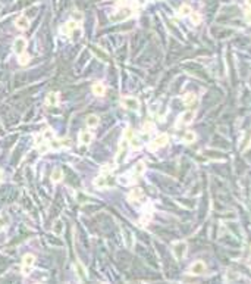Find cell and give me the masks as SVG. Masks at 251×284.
I'll use <instances>...</instances> for the list:
<instances>
[{"mask_svg":"<svg viewBox=\"0 0 251 284\" xmlns=\"http://www.w3.org/2000/svg\"><path fill=\"white\" fill-rule=\"evenodd\" d=\"M91 140H93L91 133H88V131H81V133H79V141H81L82 145L91 143Z\"/></svg>","mask_w":251,"mask_h":284,"instance_id":"30bf717a","label":"cell"},{"mask_svg":"<svg viewBox=\"0 0 251 284\" xmlns=\"http://www.w3.org/2000/svg\"><path fill=\"white\" fill-rule=\"evenodd\" d=\"M62 177H63V172H62V169H54L53 171V175H52V178H53V181H60L62 180Z\"/></svg>","mask_w":251,"mask_h":284,"instance_id":"44dd1931","label":"cell"},{"mask_svg":"<svg viewBox=\"0 0 251 284\" xmlns=\"http://www.w3.org/2000/svg\"><path fill=\"white\" fill-rule=\"evenodd\" d=\"M185 253H187V245H185L183 241L176 243V245L173 246V255H175L176 259H182L183 256H185Z\"/></svg>","mask_w":251,"mask_h":284,"instance_id":"7a4b0ae2","label":"cell"},{"mask_svg":"<svg viewBox=\"0 0 251 284\" xmlns=\"http://www.w3.org/2000/svg\"><path fill=\"white\" fill-rule=\"evenodd\" d=\"M226 278L229 280V281H232V280L238 278V274H233V272H228V274H226Z\"/></svg>","mask_w":251,"mask_h":284,"instance_id":"f546056e","label":"cell"},{"mask_svg":"<svg viewBox=\"0 0 251 284\" xmlns=\"http://www.w3.org/2000/svg\"><path fill=\"white\" fill-rule=\"evenodd\" d=\"M75 270H77V274H78V277H79L81 281H85V280H87V272H85V268L82 266V264L77 262V264H75Z\"/></svg>","mask_w":251,"mask_h":284,"instance_id":"ba28073f","label":"cell"},{"mask_svg":"<svg viewBox=\"0 0 251 284\" xmlns=\"http://www.w3.org/2000/svg\"><path fill=\"white\" fill-rule=\"evenodd\" d=\"M125 241H126V246H128V247H132L134 240H132V236H131L129 231H125Z\"/></svg>","mask_w":251,"mask_h":284,"instance_id":"cb8c5ba5","label":"cell"},{"mask_svg":"<svg viewBox=\"0 0 251 284\" xmlns=\"http://www.w3.org/2000/svg\"><path fill=\"white\" fill-rule=\"evenodd\" d=\"M75 28H77V22H73V21H69V22H66V24H65V25L62 27V28H60V31H62L63 34H71Z\"/></svg>","mask_w":251,"mask_h":284,"instance_id":"9c48e42d","label":"cell"},{"mask_svg":"<svg viewBox=\"0 0 251 284\" xmlns=\"http://www.w3.org/2000/svg\"><path fill=\"white\" fill-rule=\"evenodd\" d=\"M2 177H3V175H2V171H0V180H2Z\"/></svg>","mask_w":251,"mask_h":284,"instance_id":"d590c367","label":"cell"},{"mask_svg":"<svg viewBox=\"0 0 251 284\" xmlns=\"http://www.w3.org/2000/svg\"><path fill=\"white\" fill-rule=\"evenodd\" d=\"M194 140H195V134H194L193 131H187L185 135H183V141L185 143H193Z\"/></svg>","mask_w":251,"mask_h":284,"instance_id":"d6986e66","label":"cell"},{"mask_svg":"<svg viewBox=\"0 0 251 284\" xmlns=\"http://www.w3.org/2000/svg\"><path fill=\"white\" fill-rule=\"evenodd\" d=\"M194 116H195V113H194L193 111H188V112H185L182 116H181V119H179V124H189V122H193V119H194Z\"/></svg>","mask_w":251,"mask_h":284,"instance_id":"52a82bcc","label":"cell"},{"mask_svg":"<svg viewBox=\"0 0 251 284\" xmlns=\"http://www.w3.org/2000/svg\"><path fill=\"white\" fill-rule=\"evenodd\" d=\"M5 225H6L5 218H0V230H3V228H5Z\"/></svg>","mask_w":251,"mask_h":284,"instance_id":"836d02e7","label":"cell"},{"mask_svg":"<svg viewBox=\"0 0 251 284\" xmlns=\"http://www.w3.org/2000/svg\"><path fill=\"white\" fill-rule=\"evenodd\" d=\"M122 102H123V105H125L128 109H134V111L138 109V100L134 99V97H125Z\"/></svg>","mask_w":251,"mask_h":284,"instance_id":"8992f818","label":"cell"},{"mask_svg":"<svg viewBox=\"0 0 251 284\" xmlns=\"http://www.w3.org/2000/svg\"><path fill=\"white\" fill-rule=\"evenodd\" d=\"M168 141H169V137H168L166 134H162V135H159L157 139H154V141L150 145V149H151V150L159 149V147H162V146L166 145Z\"/></svg>","mask_w":251,"mask_h":284,"instance_id":"3957f363","label":"cell"},{"mask_svg":"<svg viewBox=\"0 0 251 284\" xmlns=\"http://www.w3.org/2000/svg\"><path fill=\"white\" fill-rule=\"evenodd\" d=\"M35 262V258L33 255H25L24 256V265L25 266H31Z\"/></svg>","mask_w":251,"mask_h":284,"instance_id":"ffe728a7","label":"cell"},{"mask_svg":"<svg viewBox=\"0 0 251 284\" xmlns=\"http://www.w3.org/2000/svg\"><path fill=\"white\" fill-rule=\"evenodd\" d=\"M94 52H96L97 56H102V58L104 59V60H106V55H104V53H103L102 50H97V49H94Z\"/></svg>","mask_w":251,"mask_h":284,"instance_id":"1f68e13d","label":"cell"},{"mask_svg":"<svg viewBox=\"0 0 251 284\" xmlns=\"http://www.w3.org/2000/svg\"><path fill=\"white\" fill-rule=\"evenodd\" d=\"M193 12V9H191V6H188V5H182L181 8H179V16H187V15H189Z\"/></svg>","mask_w":251,"mask_h":284,"instance_id":"2e32d148","label":"cell"},{"mask_svg":"<svg viewBox=\"0 0 251 284\" xmlns=\"http://www.w3.org/2000/svg\"><path fill=\"white\" fill-rule=\"evenodd\" d=\"M16 27L19 29H27L29 27V21L27 16H21V18H18L16 19Z\"/></svg>","mask_w":251,"mask_h":284,"instance_id":"8fae6325","label":"cell"},{"mask_svg":"<svg viewBox=\"0 0 251 284\" xmlns=\"http://www.w3.org/2000/svg\"><path fill=\"white\" fill-rule=\"evenodd\" d=\"M144 171H145L144 164H137L135 168H134V175H135V177H140V175L144 172Z\"/></svg>","mask_w":251,"mask_h":284,"instance_id":"ac0fdd59","label":"cell"},{"mask_svg":"<svg viewBox=\"0 0 251 284\" xmlns=\"http://www.w3.org/2000/svg\"><path fill=\"white\" fill-rule=\"evenodd\" d=\"M131 145H132V147H135V149H140L141 147V143H140V140L138 139H131Z\"/></svg>","mask_w":251,"mask_h":284,"instance_id":"484cf974","label":"cell"},{"mask_svg":"<svg viewBox=\"0 0 251 284\" xmlns=\"http://www.w3.org/2000/svg\"><path fill=\"white\" fill-rule=\"evenodd\" d=\"M204 271H206V265H204V262H201V260L194 262V264L191 265V268H189V272H191V274H194V275L203 274Z\"/></svg>","mask_w":251,"mask_h":284,"instance_id":"277c9868","label":"cell"},{"mask_svg":"<svg viewBox=\"0 0 251 284\" xmlns=\"http://www.w3.org/2000/svg\"><path fill=\"white\" fill-rule=\"evenodd\" d=\"M125 137H126V139H132V137H134V131H132V130H126Z\"/></svg>","mask_w":251,"mask_h":284,"instance_id":"4dcf8cb0","label":"cell"},{"mask_svg":"<svg viewBox=\"0 0 251 284\" xmlns=\"http://www.w3.org/2000/svg\"><path fill=\"white\" fill-rule=\"evenodd\" d=\"M62 146V140H50V143H48V147H52V149H59Z\"/></svg>","mask_w":251,"mask_h":284,"instance_id":"7402d4cb","label":"cell"},{"mask_svg":"<svg viewBox=\"0 0 251 284\" xmlns=\"http://www.w3.org/2000/svg\"><path fill=\"white\" fill-rule=\"evenodd\" d=\"M46 102H47L48 106H56L59 102V97L56 93H50V94H47V99H46Z\"/></svg>","mask_w":251,"mask_h":284,"instance_id":"4fadbf2b","label":"cell"},{"mask_svg":"<svg viewBox=\"0 0 251 284\" xmlns=\"http://www.w3.org/2000/svg\"><path fill=\"white\" fill-rule=\"evenodd\" d=\"M85 122H87V127H96V125H98V116H96V115L87 116Z\"/></svg>","mask_w":251,"mask_h":284,"instance_id":"9a60e30c","label":"cell"},{"mask_svg":"<svg viewBox=\"0 0 251 284\" xmlns=\"http://www.w3.org/2000/svg\"><path fill=\"white\" fill-rule=\"evenodd\" d=\"M48 149V146H41V147H40V152H41V153H44V152H46V150H47Z\"/></svg>","mask_w":251,"mask_h":284,"instance_id":"e575fe53","label":"cell"},{"mask_svg":"<svg viewBox=\"0 0 251 284\" xmlns=\"http://www.w3.org/2000/svg\"><path fill=\"white\" fill-rule=\"evenodd\" d=\"M28 62H29V56H27V55L21 56V59H19V63H21V65H27Z\"/></svg>","mask_w":251,"mask_h":284,"instance_id":"83f0119b","label":"cell"},{"mask_svg":"<svg viewBox=\"0 0 251 284\" xmlns=\"http://www.w3.org/2000/svg\"><path fill=\"white\" fill-rule=\"evenodd\" d=\"M54 233H56V234H60V233H62V230H63V224L60 221H58L56 222V224H54Z\"/></svg>","mask_w":251,"mask_h":284,"instance_id":"d4e9b609","label":"cell"},{"mask_svg":"<svg viewBox=\"0 0 251 284\" xmlns=\"http://www.w3.org/2000/svg\"><path fill=\"white\" fill-rule=\"evenodd\" d=\"M182 100H183L185 105H193L194 102H195V94H194V93H187V94L183 96Z\"/></svg>","mask_w":251,"mask_h":284,"instance_id":"e0dca14e","label":"cell"},{"mask_svg":"<svg viewBox=\"0 0 251 284\" xmlns=\"http://www.w3.org/2000/svg\"><path fill=\"white\" fill-rule=\"evenodd\" d=\"M144 196V192L141 190V188H134L132 192H131L129 194V199H134V200H138V199H141Z\"/></svg>","mask_w":251,"mask_h":284,"instance_id":"5bb4252c","label":"cell"},{"mask_svg":"<svg viewBox=\"0 0 251 284\" xmlns=\"http://www.w3.org/2000/svg\"><path fill=\"white\" fill-rule=\"evenodd\" d=\"M151 130H153V124H151V122L144 124V127H143V131H144V133H150Z\"/></svg>","mask_w":251,"mask_h":284,"instance_id":"4316f807","label":"cell"},{"mask_svg":"<svg viewBox=\"0 0 251 284\" xmlns=\"http://www.w3.org/2000/svg\"><path fill=\"white\" fill-rule=\"evenodd\" d=\"M104 92H106V88H104V86H103L102 82H96V84L93 86V93L97 94V96H103Z\"/></svg>","mask_w":251,"mask_h":284,"instance_id":"7c38bea8","label":"cell"},{"mask_svg":"<svg viewBox=\"0 0 251 284\" xmlns=\"http://www.w3.org/2000/svg\"><path fill=\"white\" fill-rule=\"evenodd\" d=\"M189 16H191V21H193V24H195V25L200 24L201 18H200V15H198L197 12H191V13H189Z\"/></svg>","mask_w":251,"mask_h":284,"instance_id":"603a6c76","label":"cell"},{"mask_svg":"<svg viewBox=\"0 0 251 284\" xmlns=\"http://www.w3.org/2000/svg\"><path fill=\"white\" fill-rule=\"evenodd\" d=\"M35 143H37V145H41V143H43V135H37V137H35Z\"/></svg>","mask_w":251,"mask_h":284,"instance_id":"d6a6232c","label":"cell"},{"mask_svg":"<svg viewBox=\"0 0 251 284\" xmlns=\"http://www.w3.org/2000/svg\"><path fill=\"white\" fill-rule=\"evenodd\" d=\"M52 137H53V133H52L50 130H46V131H44L43 139H52Z\"/></svg>","mask_w":251,"mask_h":284,"instance_id":"f1b7e54d","label":"cell"},{"mask_svg":"<svg viewBox=\"0 0 251 284\" xmlns=\"http://www.w3.org/2000/svg\"><path fill=\"white\" fill-rule=\"evenodd\" d=\"M131 15H132V12L129 9H121V10H118V13L110 15V21L112 22H119V21H123L126 18H129Z\"/></svg>","mask_w":251,"mask_h":284,"instance_id":"6da1fadb","label":"cell"},{"mask_svg":"<svg viewBox=\"0 0 251 284\" xmlns=\"http://www.w3.org/2000/svg\"><path fill=\"white\" fill-rule=\"evenodd\" d=\"M25 47H27V41H25V39H22V37H19V39L15 40V44H13V50L15 53H18V55H22L25 50Z\"/></svg>","mask_w":251,"mask_h":284,"instance_id":"5b68a950","label":"cell"}]
</instances>
